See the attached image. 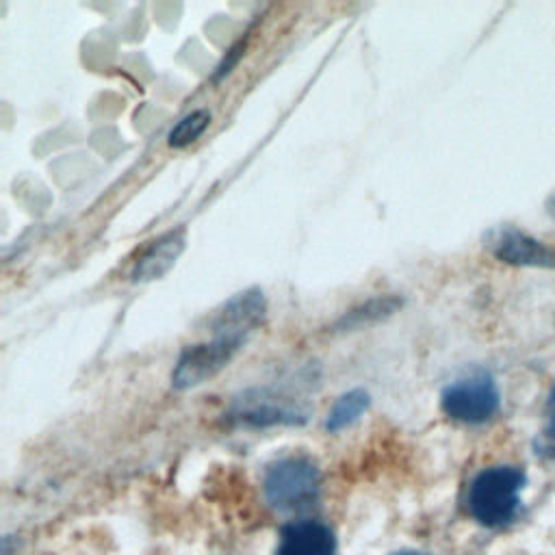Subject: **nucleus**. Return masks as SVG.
<instances>
[{
  "label": "nucleus",
  "mask_w": 555,
  "mask_h": 555,
  "mask_svg": "<svg viewBox=\"0 0 555 555\" xmlns=\"http://www.w3.org/2000/svg\"><path fill=\"white\" fill-rule=\"evenodd\" d=\"M210 126V113L204 111V108H197V111H191L189 115H184L167 134V145L169 147H186L191 145L193 141H197L204 130Z\"/></svg>",
  "instance_id": "nucleus-10"
},
{
  "label": "nucleus",
  "mask_w": 555,
  "mask_h": 555,
  "mask_svg": "<svg viewBox=\"0 0 555 555\" xmlns=\"http://www.w3.org/2000/svg\"><path fill=\"white\" fill-rule=\"evenodd\" d=\"M321 473L308 457L273 462L264 475V496L278 512H304L319 501Z\"/></svg>",
  "instance_id": "nucleus-3"
},
{
  "label": "nucleus",
  "mask_w": 555,
  "mask_h": 555,
  "mask_svg": "<svg viewBox=\"0 0 555 555\" xmlns=\"http://www.w3.org/2000/svg\"><path fill=\"white\" fill-rule=\"evenodd\" d=\"M369 408V392H364L362 388H353L345 395H340L334 403V408L327 414L325 427L330 431H340L347 425H351L353 421H358V416Z\"/></svg>",
  "instance_id": "nucleus-9"
},
{
  "label": "nucleus",
  "mask_w": 555,
  "mask_h": 555,
  "mask_svg": "<svg viewBox=\"0 0 555 555\" xmlns=\"http://www.w3.org/2000/svg\"><path fill=\"white\" fill-rule=\"evenodd\" d=\"M336 542L327 525L319 520H299L282 529L278 555H334Z\"/></svg>",
  "instance_id": "nucleus-7"
},
{
  "label": "nucleus",
  "mask_w": 555,
  "mask_h": 555,
  "mask_svg": "<svg viewBox=\"0 0 555 555\" xmlns=\"http://www.w3.org/2000/svg\"><path fill=\"white\" fill-rule=\"evenodd\" d=\"M546 210H548V215L553 217V221H555V193L548 197V202H546Z\"/></svg>",
  "instance_id": "nucleus-12"
},
{
  "label": "nucleus",
  "mask_w": 555,
  "mask_h": 555,
  "mask_svg": "<svg viewBox=\"0 0 555 555\" xmlns=\"http://www.w3.org/2000/svg\"><path fill=\"white\" fill-rule=\"evenodd\" d=\"M401 299L395 297V295H386V297H375V299H369L366 304L353 308L351 312H347L338 323H336V330H343V332H349V330H356V327H362V325H369V323H375L384 317H390L397 308H401Z\"/></svg>",
  "instance_id": "nucleus-8"
},
{
  "label": "nucleus",
  "mask_w": 555,
  "mask_h": 555,
  "mask_svg": "<svg viewBox=\"0 0 555 555\" xmlns=\"http://www.w3.org/2000/svg\"><path fill=\"white\" fill-rule=\"evenodd\" d=\"M525 473L516 466H490L468 488V509L486 527L507 525L520 505Z\"/></svg>",
  "instance_id": "nucleus-2"
},
{
  "label": "nucleus",
  "mask_w": 555,
  "mask_h": 555,
  "mask_svg": "<svg viewBox=\"0 0 555 555\" xmlns=\"http://www.w3.org/2000/svg\"><path fill=\"white\" fill-rule=\"evenodd\" d=\"M397 555H421V553H412V551H403V553H397Z\"/></svg>",
  "instance_id": "nucleus-13"
},
{
  "label": "nucleus",
  "mask_w": 555,
  "mask_h": 555,
  "mask_svg": "<svg viewBox=\"0 0 555 555\" xmlns=\"http://www.w3.org/2000/svg\"><path fill=\"white\" fill-rule=\"evenodd\" d=\"M492 256L514 267L555 269V247L546 245L518 228H499L488 241Z\"/></svg>",
  "instance_id": "nucleus-5"
},
{
  "label": "nucleus",
  "mask_w": 555,
  "mask_h": 555,
  "mask_svg": "<svg viewBox=\"0 0 555 555\" xmlns=\"http://www.w3.org/2000/svg\"><path fill=\"white\" fill-rule=\"evenodd\" d=\"M264 314L267 301L262 291L247 288L234 295L217 314L212 323V338L182 349L171 371V386L189 390L215 377L223 366H228L256 327L262 325Z\"/></svg>",
  "instance_id": "nucleus-1"
},
{
  "label": "nucleus",
  "mask_w": 555,
  "mask_h": 555,
  "mask_svg": "<svg viewBox=\"0 0 555 555\" xmlns=\"http://www.w3.org/2000/svg\"><path fill=\"white\" fill-rule=\"evenodd\" d=\"M184 247H186V230L184 228H176V230L160 234L134 260V267L130 273L132 282L160 280L176 264V260L180 258Z\"/></svg>",
  "instance_id": "nucleus-6"
},
{
  "label": "nucleus",
  "mask_w": 555,
  "mask_h": 555,
  "mask_svg": "<svg viewBox=\"0 0 555 555\" xmlns=\"http://www.w3.org/2000/svg\"><path fill=\"white\" fill-rule=\"evenodd\" d=\"M442 410L449 418L479 425L490 421L499 410V388L488 373H473L455 379L442 390Z\"/></svg>",
  "instance_id": "nucleus-4"
},
{
  "label": "nucleus",
  "mask_w": 555,
  "mask_h": 555,
  "mask_svg": "<svg viewBox=\"0 0 555 555\" xmlns=\"http://www.w3.org/2000/svg\"><path fill=\"white\" fill-rule=\"evenodd\" d=\"M546 429H544V440L548 444V449H555V388L548 395L546 401Z\"/></svg>",
  "instance_id": "nucleus-11"
}]
</instances>
